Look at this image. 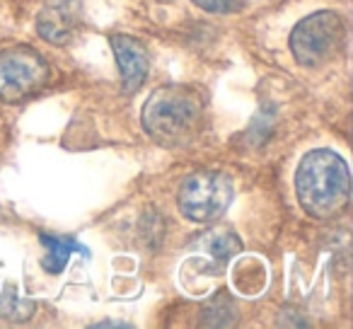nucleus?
I'll use <instances>...</instances> for the list:
<instances>
[{"label": "nucleus", "instance_id": "nucleus-11", "mask_svg": "<svg viewBox=\"0 0 353 329\" xmlns=\"http://www.w3.org/2000/svg\"><path fill=\"white\" fill-rule=\"evenodd\" d=\"M192 3L206 12H216V15H230V12L245 8V0H192Z\"/></svg>", "mask_w": 353, "mask_h": 329}, {"label": "nucleus", "instance_id": "nucleus-8", "mask_svg": "<svg viewBox=\"0 0 353 329\" xmlns=\"http://www.w3.org/2000/svg\"><path fill=\"white\" fill-rule=\"evenodd\" d=\"M41 245L46 247V257L41 259V266H44L49 274H61V271L68 266V259L73 252H80V255H88V247L80 245L73 237H56V235H41L39 237Z\"/></svg>", "mask_w": 353, "mask_h": 329}, {"label": "nucleus", "instance_id": "nucleus-9", "mask_svg": "<svg viewBox=\"0 0 353 329\" xmlns=\"http://www.w3.org/2000/svg\"><path fill=\"white\" fill-rule=\"evenodd\" d=\"M203 240V247L211 252L213 259L218 261H228L240 252V237L230 230H213L208 235L201 237Z\"/></svg>", "mask_w": 353, "mask_h": 329}, {"label": "nucleus", "instance_id": "nucleus-7", "mask_svg": "<svg viewBox=\"0 0 353 329\" xmlns=\"http://www.w3.org/2000/svg\"><path fill=\"white\" fill-rule=\"evenodd\" d=\"M37 27H39V34L46 41H51V44H65L75 32V15L65 3H56V6H49L41 10Z\"/></svg>", "mask_w": 353, "mask_h": 329}, {"label": "nucleus", "instance_id": "nucleus-4", "mask_svg": "<svg viewBox=\"0 0 353 329\" xmlns=\"http://www.w3.org/2000/svg\"><path fill=\"white\" fill-rule=\"evenodd\" d=\"M46 80L49 66L32 46H10L0 51V102H25L44 90Z\"/></svg>", "mask_w": 353, "mask_h": 329}, {"label": "nucleus", "instance_id": "nucleus-6", "mask_svg": "<svg viewBox=\"0 0 353 329\" xmlns=\"http://www.w3.org/2000/svg\"><path fill=\"white\" fill-rule=\"evenodd\" d=\"M109 44H112L114 59H117V68L119 75H121L123 90L133 92L148 78V70H150V59H148L145 46L128 34H114L109 39Z\"/></svg>", "mask_w": 353, "mask_h": 329}, {"label": "nucleus", "instance_id": "nucleus-5", "mask_svg": "<svg viewBox=\"0 0 353 329\" xmlns=\"http://www.w3.org/2000/svg\"><path fill=\"white\" fill-rule=\"evenodd\" d=\"M179 211L192 223H213L232 201V179L223 172H196L184 179L179 189Z\"/></svg>", "mask_w": 353, "mask_h": 329}, {"label": "nucleus", "instance_id": "nucleus-2", "mask_svg": "<svg viewBox=\"0 0 353 329\" xmlns=\"http://www.w3.org/2000/svg\"><path fill=\"white\" fill-rule=\"evenodd\" d=\"M295 194L307 216L317 221L339 216L351 199V175L343 157L327 148L307 152L295 172Z\"/></svg>", "mask_w": 353, "mask_h": 329}, {"label": "nucleus", "instance_id": "nucleus-12", "mask_svg": "<svg viewBox=\"0 0 353 329\" xmlns=\"http://www.w3.org/2000/svg\"><path fill=\"white\" fill-rule=\"evenodd\" d=\"M94 327H128V324H123V322H99V324H94Z\"/></svg>", "mask_w": 353, "mask_h": 329}, {"label": "nucleus", "instance_id": "nucleus-3", "mask_svg": "<svg viewBox=\"0 0 353 329\" xmlns=\"http://www.w3.org/2000/svg\"><path fill=\"white\" fill-rule=\"evenodd\" d=\"M346 44V25L332 10L314 12L298 22L290 34V51L303 66H322L332 61Z\"/></svg>", "mask_w": 353, "mask_h": 329}, {"label": "nucleus", "instance_id": "nucleus-10", "mask_svg": "<svg viewBox=\"0 0 353 329\" xmlns=\"http://www.w3.org/2000/svg\"><path fill=\"white\" fill-rule=\"evenodd\" d=\"M34 312V303H30L27 298L17 295L15 290H8V293L0 295V317L3 319H15V322H25Z\"/></svg>", "mask_w": 353, "mask_h": 329}, {"label": "nucleus", "instance_id": "nucleus-1", "mask_svg": "<svg viewBox=\"0 0 353 329\" xmlns=\"http://www.w3.org/2000/svg\"><path fill=\"white\" fill-rule=\"evenodd\" d=\"M206 123V97L192 85H165L148 97L143 107V128L165 148H184Z\"/></svg>", "mask_w": 353, "mask_h": 329}]
</instances>
